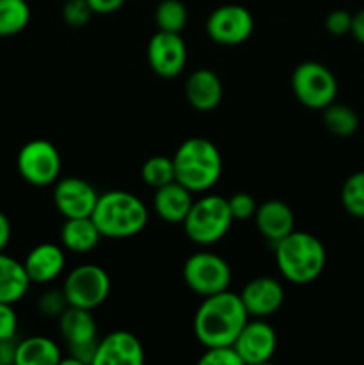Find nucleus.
I'll list each match as a JSON object with an SVG mask.
<instances>
[{
  "label": "nucleus",
  "mask_w": 364,
  "mask_h": 365,
  "mask_svg": "<svg viewBox=\"0 0 364 365\" xmlns=\"http://www.w3.org/2000/svg\"><path fill=\"white\" fill-rule=\"evenodd\" d=\"M153 18L159 31L181 34L188 24V9L181 0H161L156 7Z\"/></svg>",
  "instance_id": "nucleus-26"
},
{
  "label": "nucleus",
  "mask_w": 364,
  "mask_h": 365,
  "mask_svg": "<svg viewBox=\"0 0 364 365\" xmlns=\"http://www.w3.org/2000/svg\"><path fill=\"white\" fill-rule=\"evenodd\" d=\"M93 14H113L123 7L125 0H86Z\"/></svg>",
  "instance_id": "nucleus-36"
},
{
  "label": "nucleus",
  "mask_w": 364,
  "mask_h": 365,
  "mask_svg": "<svg viewBox=\"0 0 364 365\" xmlns=\"http://www.w3.org/2000/svg\"><path fill=\"white\" fill-rule=\"evenodd\" d=\"M18 330V316L14 312L13 305L0 302V341L2 339L16 337Z\"/></svg>",
  "instance_id": "nucleus-34"
},
{
  "label": "nucleus",
  "mask_w": 364,
  "mask_h": 365,
  "mask_svg": "<svg viewBox=\"0 0 364 365\" xmlns=\"http://www.w3.org/2000/svg\"><path fill=\"white\" fill-rule=\"evenodd\" d=\"M232 346L243 365L266 364L277 351V334L270 324L256 317V321H246Z\"/></svg>",
  "instance_id": "nucleus-13"
},
{
  "label": "nucleus",
  "mask_w": 364,
  "mask_h": 365,
  "mask_svg": "<svg viewBox=\"0 0 364 365\" xmlns=\"http://www.w3.org/2000/svg\"><path fill=\"white\" fill-rule=\"evenodd\" d=\"M61 349L52 339L36 337L18 341L16 349V365H59Z\"/></svg>",
  "instance_id": "nucleus-23"
},
{
  "label": "nucleus",
  "mask_w": 364,
  "mask_h": 365,
  "mask_svg": "<svg viewBox=\"0 0 364 365\" xmlns=\"http://www.w3.org/2000/svg\"><path fill=\"white\" fill-rule=\"evenodd\" d=\"M141 178L148 187H163L175 180L173 159L164 155H153L141 166Z\"/></svg>",
  "instance_id": "nucleus-27"
},
{
  "label": "nucleus",
  "mask_w": 364,
  "mask_h": 365,
  "mask_svg": "<svg viewBox=\"0 0 364 365\" xmlns=\"http://www.w3.org/2000/svg\"><path fill=\"white\" fill-rule=\"evenodd\" d=\"M275 262L285 280L296 285H307L323 273L327 250L316 235L293 230L275 245Z\"/></svg>",
  "instance_id": "nucleus-2"
},
{
  "label": "nucleus",
  "mask_w": 364,
  "mask_h": 365,
  "mask_svg": "<svg viewBox=\"0 0 364 365\" xmlns=\"http://www.w3.org/2000/svg\"><path fill=\"white\" fill-rule=\"evenodd\" d=\"M232 221L234 217L228 200L220 195H206L193 202L182 227L189 241L200 246H211L227 235Z\"/></svg>",
  "instance_id": "nucleus-5"
},
{
  "label": "nucleus",
  "mask_w": 364,
  "mask_h": 365,
  "mask_svg": "<svg viewBox=\"0 0 364 365\" xmlns=\"http://www.w3.org/2000/svg\"><path fill=\"white\" fill-rule=\"evenodd\" d=\"M98 200V192L84 178L66 177L57 178L54 185V205L64 216V220L74 217H91L93 209Z\"/></svg>",
  "instance_id": "nucleus-12"
},
{
  "label": "nucleus",
  "mask_w": 364,
  "mask_h": 365,
  "mask_svg": "<svg viewBox=\"0 0 364 365\" xmlns=\"http://www.w3.org/2000/svg\"><path fill=\"white\" fill-rule=\"evenodd\" d=\"M257 230L263 237L277 245L280 239L295 230V214L288 203L280 200H268V202L257 205L256 214Z\"/></svg>",
  "instance_id": "nucleus-17"
},
{
  "label": "nucleus",
  "mask_w": 364,
  "mask_h": 365,
  "mask_svg": "<svg viewBox=\"0 0 364 365\" xmlns=\"http://www.w3.org/2000/svg\"><path fill=\"white\" fill-rule=\"evenodd\" d=\"M284 296L285 292L280 282L271 277H259L250 280L243 287L239 298L250 317L263 319V317L273 316L280 309Z\"/></svg>",
  "instance_id": "nucleus-15"
},
{
  "label": "nucleus",
  "mask_w": 364,
  "mask_h": 365,
  "mask_svg": "<svg viewBox=\"0 0 364 365\" xmlns=\"http://www.w3.org/2000/svg\"><path fill=\"white\" fill-rule=\"evenodd\" d=\"M146 59L153 73L163 78H173L182 73L188 61V48L177 32L157 31L146 46Z\"/></svg>",
  "instance_id": "nucleus-11"
},
{
  "label": "nucleus",
  "mask_w": 364,
  "mask_h": 365,
  "mask_svg": "<svg viewBox=\"0 0 364 365\" xmlns=\"http://www.w3.org/2000/svg\"><path fill=\"white\" fill-rule=\"evenodd\" d=\"M186 98L198 113H209L220 106L223 98V84L214 71L196 70L186 81Z\"/></svg>",
  "instance_id": "nucleus-18"
},
{
  "label": "nucleus",
  "mask_w": 364,
  "mask_h": 365,
  "mask_svg": "<svg viewBox=\"0 0 364 365\" xmlns=\"http://www.w3.org/2000/svg\"><path fill=\"white\" fill-rule=\"evenodd\" d=\"M228 200V207H231V212L234 220L245 221L253 217L257 210V202L253 200L252 195L248 192H236Z\"/></svg>",
  "instance_id": "nucleus-32"
},
{
  "label": "nucleus",
  "mask_w": 364,
  "mask_h": 365,
  "mask_svg": "<svg viewBox=\"0 0 364 365\" xmlns=\"http://www.w3.org/2000/svg\"><path fill=\"white\" fill-rule=\"evenodd\" d=\"M341 202L346 212L364 220V171L350 175L341 189Z\"/></svg>",
  "instance_id": "nucleus-28"
},
{
  "label": "nucleus",
  "mask_w": 364,
  "mask_h": 365,
  "mask_svg": "<svg viewBox=\"0 0 364 365\" xmlns=\"http://www.w3.org/2000/svg\"><path fill=\"white\" fill-rule=\"evenodd\" d=\"M16 337L2 339L0 341V365H16Z\"/></svg>",
  "instance_id": "nucleus-35"
},
{
  "label": "nucleus",
  "mask_w": 364,
  "mask_h": 365,
  "mask_svg": "<svg viewBox=\"0 0 364 365\" xmlns=\"http://www.w3.org/2000/svg\"><path fill=\"white\" fill-rule=\"evenodd\" d=\"M11 241V223L9 217L4 212H0V252L7 248Z\"/></svg>",
  "instance_id": "nucleus-38"
},
{
  "label": "nucleus",
  "mask_w": 364,
  "mask_h": 365,
  "mask_svg": "<svg viewBox=\"0 0 364 365\" xmlns=\"http://www.w3.org/2000/svg\"><path fill=\"white\" fill-rule=\"evenodd\" d=\"M248 312L236 292L227 291L206 296L196 309L193 330L203 348L231 346L248 321Z\"/></svg>",
  "instance_id": "nucleus-1"
},
{
  "label": "nucleus",
  "mask_w": 364,
  "mask_h": 365,
  "mask_svg": "<svg viewBox=\"0 0 364 365\" xmlns=\"http://www.w3.org/2000/svg\"><path fill=\"white\" fill-rule=\"evenodd\" d=\"M31 21L27 0H0V38H9L24 31Z\"/></svg>",
  "instance_id": "nucleus-24"
},
{
  "label": "nucleus",
  "mask_w": 364,
  "mask_h": 365,
  "mask_svg": "<svg viewBox=\"0 0 364 365\" xmlns=\"http://www.w3.org/2000/svg\"><path fill=\"white\" fill-rule=\"evenodd\" d=\"M171 159L175 166V180L193 195L214 187L223 171L220 150L206 138L186 139Z\"/></svg>",
  "instance_id": "nucleus-3"
},
{
  "label": "nucleus",
  "mask_w": 364,
  "mask_h": 365,
  "mask_svg": "<svg viewBox=\"0 0 364 365\" xmlns=\"http://www.w3.org/2000/svg\"><path fill=\"white\" fill-rule=\"evenodd\" d=\"M63 292L70 307L95 310L111 292V278L103 267L96 264H82L68 273Z\"/></svg>",
  "instance_id": "nucleus-7"
},
{
  "label": "nucleus",
  "mask_w": 364,
  "mask_h": 365,
  "mask_svg": "<svg viewBox=\"0 0 364 365\" xmlns=\"http://www.w3.org/2000/svg\"><path fill=\"white\" fill-rule=\"evenodd\" d=\"M325 29L332 36H345L352 29V14L345 9H335L325 18Z\"/></svg>",
  "instance_id": "nucleus-33"
},
{
  "label": "nucleus",
  "mask_w": 364,
  "mask_h": 365,
  "mask_svg": "<svg viewBox=\"0 0 364 365\" xmlns=\"http://www.w3.org/2000/svg\"><path fill=\"white\" fill-rule=\"evenodd\" d=\"M145 349L134 334L116 330L100 339L93 365H143Z\"/></svg>",
  "instance_id": "nucleus-14"
},
{
  "label": "nucleus",
  "mask_w": 364,
  "mask_h": 365,
  "mask_svg": "<svg viewBox=\"0 0 364 365\" xmlns=\"http://www.w3.org/2000/svg\"><path fill=\"white\" fill-rule=\"evenodd\" d=\"M323 123L338 138H350L359 128V116L352 107L332 102L323 109Z\"/></svg>",
  "instance_id": "nucleus-25"
},
{
  "label": "nucleus",
  "mask_w": 364,
  "mask_h": 365,
  "mask_svg": "<svg viewBox=\"0 0 364 365\" xmlns=\"http://www.w3.org/2000/svg\"><path fill=\"white\" fill-rule=\"evenodd\" d=\"M68 307L70 305H68V299L64 296L63 289L61 291H46L38 302L39 312L46 317H59Z\"/></svg>",
  "instance_id": "nucleus-31"
},
{
  "label": "nucleus",
  "mask_w": 364,
  "mask_h": 365,
  "mask_svg": "<svg viewBox=\"0 0 364 365\" xmlns=\"http://www.w3.org/2000/svg\"><path fill=\"white\" fill-rule=\"evenodd\" d=\"M350 34L355 38V41L364 45V9L352 14V29H350Z\"/></svg>",
  "instance_id": "nucleus-37"
},
{
  "label": "nucleus",
  "mask_w": 364,
  "mask_h": 365,
  "mask_svg": "<svg viewBox=\"0 0 364 365\" xmlns=\"http://www.w3.org/2000/svg\"><path fill=\"white\" fill-rule=\"evenodd\" d=\"M206 31L207 36L218 45H241L252 36L253 16L245 6L225 4L209 14L206 21Z\"/></svg>",
  "instance_id": "nucleus-10"
},
{
  "label": "nucleus",
  "mask_w": 364,
  "mask_h": 365,
  "mask_svg": "<svg viewBox=\"0 0 364 365\" xmlns=\"http://www.w3.org/2000/svg\"><path fill=\"white\" fill-rule=\"evenodd\" d=\"M193 192L177 180L156 189L153 210L166 223H182L193 205Z\"/></svg>",
  "instance_id": "nucleus-19"
},
{
  "label": "nucleus",
  "mask_w": 364,
  "mask_h": 365,
  "mask_svg": "<svg viewBox=\"0 0 364 365\" xmlns=\"http://www.w3.org/2000/svg\"><path fill=\"white\" fill-rule=\"evenodd\" d=\"M291 89L303 107L321 110L335 100L338 81L325 64L305 61L293 71Z\"/></svg>",
  "instance_id": "nucleus-6"
},
{
  "label": "nucleus",
  "mask_w": 364,
  "mask_h": 365,
  "mask_svg": "<svg viewBox=\"0 0 364 365\" xmlns=\"http://www.w3.org/2000/svg\"><path fill=\"white\" fill-rule=\"evenodd\" d=\"M61 14H63L64 24L74 29H81L89 24L93 11L86 0H64L63 13Z\"/></svg>",
  "instance_id": "nucleus-29"
},
{
  "label": "nucleus",
  "mask_w": 364,
  "mask_h": 365,
  "mask_svg": "<svg viewBox=\"0 0 364 365\" xmlns=\"http://www.w3.org/2000/svg\"><path fill=\"white\" fill-rule=\"evenodd\" d=\"M91 220L102 237L127 239L145 230L148 209L136 195L116 189L98 195Z\"/></svg>",
  "instance_id": "nucleus-4"
},
{
  "label": "nucleus",
  "mask_w": 364,
  "mask_h": 365,
  "mask_svg": "<svg viewBox=\"0 0 364 365\" xmlns=\"http://www.w3.org/2000/svg\"><path fill=\"white\" fill-rule=\"evenodd\" d=\"M59 331L68 346L96 341V323L91 310L68 307L59 316Z\"/></svg>",
  "instance_id": "nucleus-22"
},
{
  "label": "nucleus",
  "mask_w": 364,
  "mask_h": 365,
  "mask_svg": "<svg viewBox=\"0 0 364 365\" xmlns=\"http://www.w3.org/2000/svg\"><path fill=\"white\" fill-rule=\"evenodd\" d=\"M64 264H66L64 250L52 242H41V245L34 246L24 260L31 284L41 285L56 280L63 273Z\"/></svg>",
  "instance_id": "nucleus-16"
},
{
  "label": "nucleus",
  "mask_w": 364,
  "mask_h": 365,
  "mask_svg": "<svg viewBox=\"0 0 364 365\" xmlns=\"http://www.w3.org/2000/svg\"><path fill=\"white\" fill-rule=\"evenodd\" d=\"M182 277L195 294L206 298L227 291L232 282V271L227 260L220 255L200 252L186 260Z\"/></svg>",
  "instance_id": "nucleus-9"
},
{
  "label": "nucleus",
  "mask_w": 364,
  "mask_h": 365,
  "mask_svg": "<svg viewBox=\"0 0 364 365\" xmlns=\"http://www.w3.org/2000/svg\"><path fill=\"white\" fill-rule=\"evenodd\" d=\"M102 234L91 217H74L64 221L61 228V242L71 253H88L98 246Z\"/></svg>",
  "instance_id": "nucleus-21"
},
{
  "label": "nucleus",
  "mask_w": 364,
  "mask_h": 365,
  "mask_svg": "<svg viewBox=\"0 0 364 365\" xmlns=\"http://www.w3.org/2000/svg\"><path fill=\"white\" fill-rule=\"evenodd\" d=\"M31 278L25 271L24 262L0 252V302L14 305L27 294Z\"/></svg>",
  "instance_id": "nucleus-20"
},
{
  "label": "nucleus",
  "mask_w": 364,
  "mask_h": 365,
  "mask_svg": "<svg viewBox=\"0 0 364 365\" xmlns=\"http://www.w3.org/2000/svg\"><path fill=\"white\" fill-rule=\"evenodd\" d=\"M20 177L36 187L56 184L61 173V155L56 145L46 139H32L25 143L16 157Z\"/></svg>",
  "instance_id": "nucleus-8"
},
{
  "label": "nucleus",
  "mask_w": 364,
  "mask_h": 365,
  "mask_svg": "<svg viewBox=\"0 0 364 365\" xmlns=\"http://www.w3.org/2000/svg\"><path fill=\"white\" fill-rule=\"evenodd\" d=\"M200 365H243L234 346H213L206 348L203 355L198 360Z\"/></svg>",
  "instance_id": "nucleus-30"
}]
</instances>
